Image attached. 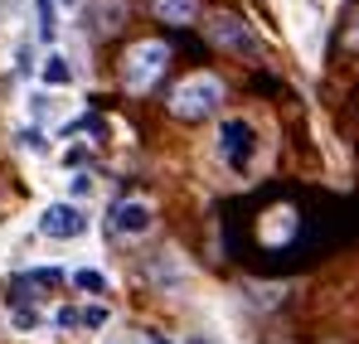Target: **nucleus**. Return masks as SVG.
<instances>
[{
  "mask_svg": "<svg viewBox=\"0 0 359 344\" xmlns=\"http://www.w3.org/2000/svg\"><path fill=\"white\" fill-rule=\"evenodd\" d=\"M73 287L102 296V291H107V277H102V272H93V267H78V272H73Z\"/></svg>",
  "mask_w": 359,
  "mask_h": 344,
  "instance_id": "obj_10",
  "label": "nucleus"
},
{
  "mask_svg": "<svg viewBox=\"0 0 359 344\" xmlns=\"http://www.w3.org/2000/svg\"><path fill=\"white\" fill-rule=\"evenodd\" d=\"M34 10H39V39L49 44V39L59 34V20H54V5H49V0H34Z\"/></svg>",
  "mask_w": 359,
  "mask_h": 344,
  "instance_id": "obj_11",
  "label": "nucleus"
},
{
  "mask_svg": "<svg viewBox=\"0 0 359 344\" xmlns=\"http://www.w3.org/2000/svg\"><path fill=\"white\" fill-rule=\"evenodd\" d=\"M209 39L219 44V49H229V54H257L262 44H257V34H252V25L243 20V15H229V10H219V15H209Z\"/></svg>",
  "mask_w": 359,
  "mask_h": 344,
  "instance_id": "obj_3",
  "label": "nucleus"
},
{
  "mask_svg": "<svg viewBox=\"0 0 359 344\" xmlns=\"http://www.w3.org/2000/svg\"><path fill=\"white\" fill-rule=\"evenodd\" d=\"M15 325H20V330H34V325H39V310H25V305H15Z\"/></svg>",
  "mask_w": 359,
  "mask_h": 344,
  "instance_id": "obj_15",
  "label": "nucleus"
},
{
  "mask_svg": "<svg viewBox=\"0 0 359 344\" xmlns=\"http://www.w3.org/2000/svg\"><path fill=\"white\" fill-rule=\"evenodd\" d=\"M151 204L146 199H117L112 204V233H121V238H146L151 233Z\"/></svg>",
  "mask_w": 359,
  "mask_h": 344,
  "instance_id": "obj_6",
  "label": "nucleus"
},
{
  "mask_svg": "<svg viewBox=\"0 0 359 344\" xmlns=\"http://www.w3.org/2000/svg\"><path fill=\"white\" fill-rule=\"evenodd\" d=\"M73 194H93V174H88V170L73 174Z\"/></svg>",
  "mask_w": 359,
  "mask_h": 344,
  "instance_id": "obj_16",
  "label": "nucleus"
},
{
  "mask_svg": "<svg viewBox=\"0 0 359 344\" xmlns=\"http://www.w3.org/2000/svg\"><path fill=\"white\" fill-rule=\"evenodd\" d=\"M345 44H350V49H359V15L350 20V29H345Z\"/></svg>",
  "mask_w": 359,
  "mask_h": 344,
  "instance_id": "obj_17",
  "label": "nucleus"
},
{
  "mask_svg": "<svg viewBox=\"0 0 359 344\" xmlns=\"http://www.w3.org/2000/svg\"><path fill=\"white\" fill-rule=\"evenodd\" d=\"M39 233L54 238V242H73V238L88 233V214H83L78 204H49V209L39 214Z\"/></svg>",
  "mask_w": 359,
  "mask_h": 344,
  "instance_id": "obj_5",
  "label": "nucleus"
},
{
  "mask_svg": "<svg viewBox=\"0 0 359 344\" xmlns=\"http://www.w3.org/2000/svg\"><path fill=\"white\" fill-rule=\"evenodd\" d=\"M224 107V78L219 73H189L170 88V112L180 121H204Z\"/></svg>",
  "mask_w": 359,
  "mask_h": 344,
  "instance_id": "obj_1",
  "label": "nucleus"
},
{
  "mask_svg": "<svg viewBox=\"0 0 359 344\" xmlns=\"http://www.w3.org/2000/svg\"><path fill=\"white\" fill-rule=\"evenodd\" d=\"M39 78H44L49 88H68V83H73V63H68L63 54H49L44 63H39Z\"/></svg>",
  "mask_w": 359,
  "mask_h": 344,
  "instance_id": "obj_9",
  "label": "nucleus"
},
{
  "mask_svg": "<svg viewBox=\"0 0 359 344\" xmlns=\"http://www.w3.org/2000/svg\"><path fill=\"white\" fill-rule=\"evenodd\" d=\"M15 141H20L25 151H34V156H44V151H49V146H44V131H34V126H29V131H20Z\"/></svg>",
  "mask_w": 359,
  "mask_h": 344,
  "instance_id": "obj_14",
  "label": "nucleus"
},
{
  "mask_svg": "<svg viewBox=\"0 0 359 344\" xmlns=\"http://www.w3.org/2000/svg\"><path fill=\"white\" fill-rule=\"evenodd\" d=\"M54 282H63L59 267H34V272H25V277H20V287H54Z\"/></svg>",
  "mask_w": 359,
  "mask_h": 344,
  "instance_id": "obj_12",
  "label": "nucleus"
},
{
  "mask_svg": "<svg viewBox=\"0 0 359 344\" xmlns=\"http://www.w3.org/2000/svg\"><path fill=\"white\" fill-rule=\"evenodd\" d=\"M257 238H262V247H282V242H292V238H297V209H292V204L267 209V214H262Z\"/></svg>",
  "mask_w": 359,
  "mask_h": 344,
  "instance_id": "obj_7",
  "label": "nucleus"
},
{
  "mask_svg": "<svg viewBox=\"0 0 359 344\" xmlns=\"http://www.w3.org/2000/svg\"><path fill=\"white\" fill-rule=\"evenodd\" d=\"M78 325H83V330H102V325H107V305H83V310H78Z\"/></svg>",
  "mask_w": 359,
  "mask_h": 344,
  "instance_id": "obj_13",
  "label": "nucleus"
},
{
  "mask_svg": "<svg viewBox=\"0 0 359 344\" xmlns=\"http://www.w3.org/2000/svg\"><path fill=\"white\" fill-rule=\"evenodd\" d=\"M170 68V44L165 39H136L126 54H121V88L126 92H151L161 83V73Z\"/></svg>",
  "mask_w": 359,
  "mask_h": 344,
  "instance_id": "obj_2",
  "label": "nucleus"
},
{
  "mask_svg": "<svg viewBox=\"0 0 359 344\" xmlns=\"http://www.w3.org/2000/svg\"><path fill=\"white\" fill-rule=\"evenodd\" d=\"M252 151H257V131H252L243 116L224 121V131H219V156H224V165H229V170H248Z\"/></svg>",
  "mask_w": 359,
  "mask_h": 344,
  "instance_id": "obj_4",
  "label": "nucleus"
},
{
  "mask_svg": "<svg viewBox=\"0 0 359 344\" xmlns=\"http://www.w3.org/2000/svg\"><path fill=\"white\" fill-rule=\"evenodd\" d=\"M151 10L165 25H194L199 20V0H151Z\"/></svg>",
  "mask_w": 359,
  "mask_h": 344,
  "instance_id": "obj_8",
  "label": "nucleus"
}]
</instances>
